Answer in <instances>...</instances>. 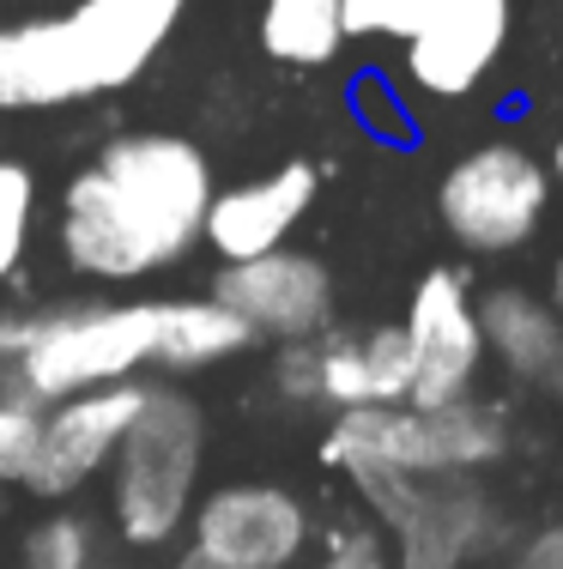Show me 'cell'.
Segmentation results:
<instances>
[{"label": "cell", "mask_w": 563, "mask_h": 569, "mask_svg": "<svg viewBox=\"0 0 563 569\" xmlns=\"http://www.w3.org/2000/svg\"><path fill=\"white\" fill-rule=\"evenodd\" d=\"M194 551L219 569H291L310 551V509L298 491L267 479H237L207 491V503L188 515Z\"/></svg>", "instance_id": "ba28073f"}, {"label": "cell", "mask_w": 563, "mask_h": 569, "mask_svg": "<svg viewBox=\"0 0 563 569\" xmlns=\"http://www.w3.org/2000/svg\"><path fill=\"white\" fill-rule=\"evenodd\" d=\"M552 170L515 140L473 146L454 158L436 182V219L449 237L473 254H515L540 237L545 212H552Z\"/></svg>", "instance_id": "52a82bcc"}, {"label": "cell", "mask_w": 563, "mask_h": 569, "mask_svg": "<svg viewBox=\"0 0 563 569\" xmlns=\"http://www.w3.org/2000/svg\"><path fill=\"white\" fill-rule=\"evenodd\" d=\"M207 297H219L254 340L273 346H298L333 328V273L291 242L273 254H254V261L219 267Z\"/></svg>", "instance_id": "30bf717a"}, {"label": "cell", "mask_w": 563, "mask_h": 569, "mask_svg": "<svg viewBox=\"0 0 563 569\" xmlns=\"http://www.w3.org/2000/svg\"><path fill=\"white\" fill-rule=\"evenodd\" d=\"M188 7L194 0H73L0 24V110H61L133 86Z\"/></svg>", "instance_id": "7a4b0ae2"}, {"label": "cell", "mask_w": 563, "mask_h": 569, "mask_svg": "<svg viewBox=\"0 0 563 569\" xmlns=\"http://www.w3.org/2000/svg\"><path fill=\"white\" fill-rule=\"evenodd\" d=\"M140 400H145V382H110V388H86V395L49 400L43 442H37V460L19 485L31 497H43V503L79 497L103 467H110V455L122 449Z\"/></svg>", "instance_id": "8fae6325"}, {"label": "cell", "mask_w": 563, "mask_h": 569, "mask_svg": "<svg viewBox=\"0 0 563 569\" xmlns=\"http://www.w3.org/2000/svg\"><path fill=\"white\" fill-rule=\"evenodd\" d=\"M352 485L388 527L400 569H466L497 546L503 509L479 472H370Z\"/></svg>", "instance_id": "8992f818"}, {"label": "cell", "mask_w": 563, "mask_h": 569, "mask_svg": "<svg viewBox=\"0 0 563 569\" xmlns=\"http://www.w3.org/2000/svg\"><path fill=\"white\" fill-rule=\"evenodd\" d=\"M177 569H219V563H207V558H200V551H188V558H182Z\"/></svg>", "instance_id": "4316f807"}, {"label": "cell", "mask_w": 563, "mask_h": 569, "mask_svg": "<svg viewBox=\"0 0 563 569\" xmlns=\"http://www.w3.org/2000/svg\"><path fill=\"white\" fill-rule=\"evenodd\" d=\"M485 351L509 370V382L533 388V395L563 400V321L545 297L521 291V284H491L473 297Z\"/></svg>", "instance_id": "5bb4252c"}, {"label": "cell", "mask_w": 563, "mask_h": 569, "mask_svg": "<svg viewBox=\"0 0 563 569\" xmlns=\"http://www.w3.org/2000/svg\"><path fill=\"white\" fill-rule=\"evenodd\" d=\"M0 497H7V479H0Z\"/></svg>", "instance_id": "83f0119b"}, {"label": "cell", "mask_w": 563, "mask_h": 569, "mask_svg": "<svg viewBox=\"0 0 563 569\" xmlns=\"http://www.w3.org/2000/svg\"><path fill=\"white\" fill-rule=\"evenodd\" d=\"M207 467V412L182 388H145L122 449L110 455V521L133 551L177 546L188 515L200 503Z\"/></svg>", "instance_id": "3957f363"}, {"label": "cell", "mask_w": 563, "mask_h": 569, "mask_svg": "<svg viewBox=\"0 0 563 569\" xmlns=\"http://www.w3.org/2000/svg\"><path fill=\"white\" fill-rule=\"evenodd\" d=\"M515 569H563V527H545V533H533L527 546H521Z\"/></svg>", "instance_id": "cb8c5ba5"}, {"label": "cell", "mask_w": 563, "mask_h": 569, "mask_svg": "<svg viewBox=\"0 0 563 569\" xmlns=\"http://www.w3.org/2000/svg\"><path fill=\"white\" fill-rule=\"evenodd\" d=\"M254 37L279 67H328L345 37V0H261Z\"/></svg>", "instance_id": "2e32d148"}, {"label": "cell", "mask_w": 563, "mask_h": 569, "mask_svg": "<svg viewBox=\"0 0 563 569\" xmlns=\"http://www.w3.org/2000/svg\"><path fill=\"white\" fill-rule=\"evenodd\" d=\"M552 188H563V140H557V152H552Z\"/></svg>", "instance_id": "484cf974"}, {"label": "cell", "mask_w": 563, "mask_h": 569, "mask_svg": "<svg viewBox=\"0 0 563 569\" xmlns=\"http://www.w3.org/2000/svg\"><path fill=\"white\" fill-rule=\"evenodd\" d=\"M509 455V418L485 400L449 406H352L333 412L321 467L345 479L370 472H485Z\"/></svg>", "instance_id": "277c9868"}, {"label": "cell", "mask_w": 563, "mask_h": 569, "mask_svg": "<svg viewBox=\"0 0 563 569\" xmlns=\"http://www.w3.org/2000/svg\"><path fill=\"white\" fill-rule=\"evenodd\" d=\"M406 346H412V395L406 406H449L466 400L485 363V333L473 309V279L461 267H431L406 303Z\"/></svg>", "instance_id": "9c48e42d"}, {"label": "cell", "mask_w": 563, "mask_h": 569, "mask_svg": "<svg viewBox=\"0 0 563 569\" xmlns=\"http://www.w3.org/2000/svg\"><path fill=\"white\" fill-rule=\"evenodd\" d=\"M24 569H98V527L73 509H56L24 533L19 546Z\"/></svg>", "instance_id": "e0dca14e"}, {"label": "cell", "mask_w": 563, "mask_h": 569, "mask_svg": "<svg viewBox=\"0 0 563 569\" xmlns=\"http://www.w3.org/2000/svg\"><path fill=\"white\" fill-rule=\"evenodd\" d=\"M315 194H321V170L310 164V158H291V164L254 176V182L212 188L200 242H207L224 267L254 261V254H273V249H285V237L303 224V212L315 207Z\"/></svg>", "instance_id": "4fadbf2b"}, {"label": "cell", "mask_w": 563, "mask_h": 569, "mask_svg": "<svg viewBox=\"0 0 563 569\" xmlns=\"http://www.w3.org/2000/svg\"><path fill=\"white\" fill-rule=\"evenodd\" d=\"M254 346V333L219 297H158V351L152 363L170 376H194L212 363H231Z\"/></svg>", "instance_id": "9a60e30c"}, {"label": "cell", "mask_w": 563, "mask_h": 569, "mask_svg": "<svg viewBox=\"0 0 563 569\" xmlns=\"http://www.w3.org/2000/svg\"><path fill=\"white\" fill-rule=\"evenodd\" d=\"M364 370H370V406H406L412 395V346L406 328L388 321V328H364Z\"/></svg>", "instance_id": "ffe728a7"}, {"label": "cell", "mask_w": 563, "mask_h": 569, "mask_svg": "<svg viewBox=\"0 0 563 569\" xmlns=\"http://www.w3.org/2000/svg\"><path fill=\"white\" fill-rule=\"evenodd\" d=\"M315 569H394V551H388V539L375 527H340Z\"/></svg>", "instance_id": "7402d4cb"}, {"label": "cell", "mask_w": 563, "mask_h": 569, "mask_svg": "<svg viewBox=\"0 0 563 569\" xmlns=\"http://www.w3.org/2000/svg\"><path fill=\"white\" fill-rule=\"evenodd\" d=\"M273 388H279V400H291V406H315V340L279 346Z\"/></svg>", "instance_id": "603a6c76"}, {"label": "cell", "mask_w": 563, "mask_h": 569, "mask_svg": "<svg viewBox=\"0 0 563 569\" xmlns=\"http://www.w3.org/2000/svg\"><path fill=\"white\" fill-rule=\"evenodd\" d=\"M442 0H345V37H388L406 43Z\"/></svg>", "instance_id": "44dd1931"}, {"label": "cell", "mask_w": 563, "mask_h": 569, "mask_svg": "<svg viewBox=\"0 0 563 569\" xmlns=\"http://www.w3.org/2000/svg\"><path fill=\"white\" fill-rule=\"evenodd\" d=\"M158 351V297L133 303H67V309H37L31 340L12 358L19 388L37 400H67L86 388L133 382Z\"/></svg>", "instance_id": "5b68a950"}, {"label": "cell", "mask_w": 563, "mask_h": 569, "mask_svg": "<svg viewBox=\"0 0 563 569\" xmlns=\"http://www.w3.org/2000/svg\"><path fill=\"white\" fill-rule=\"evenodd\" d=\"M212 158L188 133L140 128L115 133L73 182L61 188V254L86 279H145L177 267L200 242L212 207Z\"/></svg>", "instance_id": "6da1fadb"}, {"label": "cell", "mask_w": 563, "mask_h": 569, "mask_svg": "<svg viewBox=\"0 0 563 569\" xmlns=\"http://www.w3.org/2000/svg\"><path fill=\"white\" fill-rule=\"evenodd\" d=\"M545 303H552L557 321H563V254H557V267H552V297H545Z\"/></svg>", "instance_id": "d4e9b609"}, {"label": "cell", "mask_w": 563, "mask_h": 569, "mask_svg": "<svg viewBox=\"0 0 563 569\" xmlns=\"http://www.w3.org/2000/svg\"><path fill=\"white\" fill-rule=\"evenodd\" d=\"M37 230V176L19 158H0V284L24 267Z\"/></svg>", "instance_id": "ac0fdd59"}, {"label": "cell", "mask_w": 563, "mask_h": 569, "mask_svg": "<svg viewBox=\"0 0 563 569\" xmlns=\"http://www.w3.org/2000/svg\"><path fill=\"white\" fill-rule=\"evenodd\" d=\"M43 418L49 400H37L31 388H0V479L19 485L37 460V442H43Z\"/></svg>", "instance_id": "d6986e66"}, {"label": "cell", "mask_w": 563, "mask_h": 569, "mask_svg": "<svg viewBox=\"0 0 563 569\" xmlns=\"http://www.w3.org/2000/svg\"><path fill=\"white\" fill-rule=\"evenodd\" d=\"M515 31V0H442L406 37V73L431 98H473L485 73L503 61Z\"/></svg>", "instance_id": "7c38bea8"}]
</instances>
